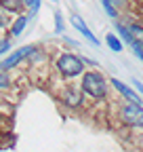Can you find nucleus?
<instances>
[{"instance_id":"393cba45","label":"nucleus","mask_w":143,"mask_h":152,"mask_svg":"<svg viewBox=\"0 0 143 152\" xmlns=\"http://www.w3.org/2000/svg\"><path fill=\"white\" fill-rule=\"evenodd\" d=\"M0 116H2V112H0Z\"/></svg>"},{"instance_id":"ddd939ff","label":"nucleus","mask_w":143,"mask_h":152,"mask_svg":"<svg viewBox=\"0 0 143 152\" xmlns=\"http://www.w3.org/2000/svg\"><path fill=\"white\" fill-rule=\"evenodd\" d=\"M99 2H101L103 11L107 13V17H112V19H116V21H118V17H120V13H118V9L114 7V2H112V0H99Z\"/></svg>"},{"instance_id":"aec40b11","label":"nucleus","mask_w":143,"mask_h":152,"mask_svg":"<svg viewBox=\"0 0 143 152\" xmlns=\"http://www.w3.org/2000/svg\"><path fill=\"white\" fill-rule=\"evenodd\" d=\"M80 59L84 61V66H97V61H93L91 57H84V55H80Z\"/></svg>"},{"instance_id":"9b49d317","label":"nucleus","mask_w":143,"mask_h":152,"mask_svg":"<svg viewBox=\"0 0 143 152\" xmlns=\"http://www.w3.org/2000/svg\"><path fill=\"white\" fill-rule=\"evenodd\" d=\"M116 34L120 36V40L124 42V45H133V38H131V32H129V28H126V23H120V21H116Z\"/></svg>"},{"instance_id":"dca6fc26","label":"nucleus","mask_w":143,"mask_h":152,"mask_svg":"<svg viewBox=\"0 0 143 152\" xmlns=\"http://www.w3.org/2000/svg\"><path fill=\"white\" fill-rule=\"evenodd\" d=\"M11 87V76L6 74V70H0V91Z\"/></svg>"},{"instance_id":"9d476101","label":"nucleus","mask_w":143,"mask_h":152,"mask_svg":"<svg viewBox=\"0 0 143 152\" xmlns=\"http://www.w3.org/2000/svg\"><path fill=\"white\" fill-rule=\"evenodd\" d=\"M27 15H17V19H15V23H13V28H11V36H21L23 34V30H25V26H27Z\"/></svg>"},{"instance_id":"0eeeda50","label":"nucleus","mask_w":143,"mask_h":152,"mask_svg":"<svg viewBox=\"0 0 143 152\" xmlns=\"http://www.w3.org/2000/svg\"><path fill=\"white\" fill-rule=\"evenodd\" d=\"M69 23L74 26V28H76V30H78V32H80L84 38H86V40L93 45V47H99V40H97V36L91 32V28L86 26V21H84V19H82L80 15H76V13H74V15L69 17Z\"/></svg>"},{"instance_id":"2eb2a0df","label":"nucleus","mask_w":143,"mask_h":152,"mask_svg":"<svg viewBox=\"0 0 143 152\" xmlns=\"http://www.w3.org/2000/svg\"><path fill=\"white\" fill-rule=\"evenodd\" d=\"M63 30H65L63 15H61V11H55V32H57V34H63Z\"/></svg>"},{"instance_id":"39448f33","label":"nucleus","mask_w":143,"mask_h":152,"mask_svg":"<svg viewBox=\"0 0 143 152\" xmlns=\"http://www.w3.org/2000/svg\"><path fill=\"white\" fill-rule=\"evenodd\" d=\"M36 49V45H25V47H21V49H17L15 53H11L6 59L0 64V70H11V68H15V66H19L21 61H27V57L32 55V51Z\"/></svg>"},{"instance_id":"f257e3e1","label":"nucleus","mask_w":143,"mask_h":152,"mask_svg":"<svg viewBox=\"0 0 143 152\" xmlns=\"http://www.w3.org/2000/svg\"><path fill=\"white\" fill-rule=\"evenodd\" d=\"M80 89H82V93L88 99L103 102L107 97V78L101 72H97V70H88V72L82 74V78H80Z\"/></svg>"},{"instance_id":"6ab92c4d","label":"nucleus","mask_w":143,"mask_h":152,"mask_svg":"<svg viewBox=\"0 0 143 152\" xmlns=\"http://www.w3.org/2000/svg\"><path fill=\"white\" fill-rule=\"evenodd\" d=\"M133 87H135V91L143 97V83H141V80H137V78H133Z\"/></svg>"},{"instance_id":"6e6552de","label":"nucleus","mask_w":143,"mask_h":152,"mask_svg":"<svg viewBox=\"0 0 143 152\" xmlns=\"http://www.w3.org/2000/svg\"><path fill=\"white\" fill-rule=\"evenodd\" d=\"M0 9L11 15H23L25 4H23V0H0Z\"/></svg>"},{"instance_id":"1a4fd4ad","label":"nucleus","mask_w":143,"mask_h":152,"mask_svg":"<svg viewBox=\"0 0 143 152\" xmlns=\"http://www.w3.org/2000/svg\"><path fill=\"white\" fill-rule=\"evenodd\" d=\"M126 28H129V32H131L133 42H137V45L143 47V26L137 23V21H131V23H126Z\"/></svg>"},{"instance_id":"20e7f679","label":"nucleus","mask_w":143,"mask_h":152,"mask_svg":"<svg viewBox=\"0 0 143 152\" xmlns=\"http://www.w3.org/2000/svg\"><path fill=\"white\" fill-rule=\"evenodd\" d=\"M84 97L86 95L82 93V89L80 87H65L61 93H59V99H61V104L67 108V110H80L82 106H84Z\"/></svg>"},{"instance_id":"412c9836","label":"nucleus","mask_w":143,"mask_h":152,"mask_svg":"<svg viewBox=\"0 0 143 152\" xmlns=\"http://www.w3.org/2000/svg\"><path fill=\"white\" fill-rule=\"evenodd\" d=\"M114 2V7L116 9H122V7H126V0H112Z\"/></svg>"},{"instance_id":"f03ea898","label":"nucleus","mask_w":143,"mask_h":152,"mask_svg":"<svg viewBox=\"0 0 143 152\" xmlns=\"http://www.w3.org/2000/svg\"><path fill=\"white\" fill-rule=\"evenodd\" d=\"M55 68H57L59 76H61V78H65V80L78 78V76L84 74V61L80 59V55L69 53V51H63V53L57 55Z\"/></svg>"},{"instance_id":"f3484780","label":"nucleus","mask_w":143,"mask_h":152,"mask_svg":"<svg viewBox=\"0 0 143 152\" xmlns=\"http://www.w3.org/2000/svg\"><path fill=\"white\" fill-rule=\"evenodd\" d=\"M9 51H11V40L9 38H2V40H0V55H4Z\"/></svg>"},{"instance_id":"423d86ee","label":"nucleus","mask_w":143,"mask_h":152,"mask_svg":"<svg viewBox=\"0 0 143 152\" xmlns=\"http://www.w3.org/2000/svg\"><path fill=\"white\" fill-rule=\"evenodd\" d=\"M110 83H112V87L118 91V95L124 99V102H133V104H143V97L133 89V87H129L126 83H122L120 78H110Z\"/></svg>"},{"instance_id":"a211bd4d","label":"nucleus","mask_w":143,"mask_h":152,"mask_svg":"<svg viewBox=\"0 0 143 152\" xmlns=\"http://www.w3.org/2000/svg\"><path fill=\"white\" fill-rule=\"evenodd\" d=\"M131 49H133V53L139 57V59L143 61V47H141V45H137V42H133V45H131Z\"/></svg>"},{"instance_id":"4468645a","label":"nucleus","mask_w":143,"mask_h":152,"mask_svg":"<svg viewBox=\"0 0 143 152\" xmlns=\"http://www.w3.org/2000/svg\"><path fill=\"white\" fill-rule=\"evenodd\" d=\"M23 4H25V9L30 11V17H34L36 13L40 11V0H23Z\"/></svg>"},{"instance_id":"7ed1b4c3","label":"nucleus","mask_w":143,"mask_h":152,"mask_svg":"<svg viewBox=\"0 0 143 152\" xmlns=\"http://www.w3.org/2000/svg\"><path fill=\"white\" fill-rule=\"evenodd\" d=\"M118 118L124 127L131 129H143V104L124 102L118 108Z\"/></svg>"},{"instance_id":"b1692460","label":"nucleus","mask_w":143,"mask_h":152,"mask_svg":"<svg viewBox=\"0 0 143 152\" xmlns=\"http://www.w3.org/2000/svg\"><path fill=\"white\" fill-rule=\"evenodd\" d=\"M53 2H57V0H53Z\"/></svg>"},{"instance_id":"4be33fe9","label":"nucleus","mask_w":143,"mask_h":152,"mask_svg":"<svg viewBox=\"0 0 143 152\" xmlns=\"http://www.w3.org/2000/svg\"><path fill=\"white\" fill-rule=\"evenodd\" d=\"M4 28H6V17L0 13V30H4Z\"/></svg>"},{"instance_id":"5701e85b","label":"nucleus","mask_w":143,"mask_h":152,"mask_svg":"<svg viewBox=\"0 0 143 152\" xmlns=\"http://www.w3.org/2000/svg\"><path fill=\"white\" fill-rule=\"evenodd\" d=\"M63 40H65L69 47H78V42H76V40H72V38H67V36H63Z\"/></svg>"},{"instance_id":"f8f14e48","label":"nucleus","mask_w":143,"mask_h":152,"mask_svg":"<svg viewBox=\"0 0 143 152\" xmlns=\"http://www.w3.org/2000/svg\"><path fill=\"white\" fill-rule=\"evenodd\" d=\"M105 42H107V47H110L114 53H120V51L124 49V42L120 40L118 34H107V36H105Z\"/></svg>"}]
</instances>
